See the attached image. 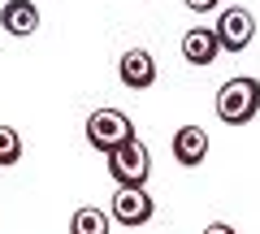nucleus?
I'll return each instance as SVG.
<instances>
[{"label":"nucleus","instance_id":"1","mask_svg":"<svg viewBox=\"0 0 260 234\" xmlns=\"http://www.w3.org/2000/svg\"><path fill=\"white\" fill-rule=\"evenodd\" d=\"M260 113V78L239 74V78H225L221 91H217V117L225 126H247L256 122Z\"/></svg>","mask_w":260,"mask_h":234},{"label":"nucleus","instance_id":"2","mask_svg":"<svg viewBox=\"0 0 260 234\" xmlns=\"http://www.w3.org/2000/svg\"><path fill=\"white\" fill-rule=\"evenodd\" d=\"M135 139V122H130L121 109H95L91 117H87V143H91L95 152H104L109 156L113 148H121V143H130Z\"/></svg>","mask_w":260,"mask_h":234},{"label":"nucleus","instance_id":"3","mask_svg":"<svg viewBox=\"0 0 260 234\" xmlns=\"http://www.w3.org/2000/svg\"><path fill=\"white\" fill-rule=\"evenodd\" d=\"M148 174H152V152L139 139H130V143H121V148L109 152V178L117 187H143Z\"/></svg>","mask_w":260,"mask_h":234},{"label":"nucleus","instance_id":"4","mask_svg":"<svg viewBox=\"0 0 260 234\" xmlns=\"http://www.w3.org/2000/svg\"><path fill=\"white\" fill-rule=\"evenodd\" d=\"M109 217L130 225V230H139V225H148L156 217V204H152V195L143 187H117L113 191V204H109Z\"/></svg>","mask_w":260,"mask_h":234},{"label":"nucleus","instance_id":"5","mask_svg":"<svg viewBox=\"0 0 260 234\" xmlns=\"http://www.w3.org/2000/svg\"><path fill=\"white\" fill-rule=\"evenodd\" d=\"M217 35H221L225 52H243V48H251V39H256V18H251L243 5H230V9H221V18H217Z\"/></svg>","mask_w":260,"mask_h":234},{"label":"nucleus","instance_id":"6","mask_svg":"<svg viewBox=\"0 0 260 234\" xmlns=\"http://www.w3.org/2000/svg\"><path fill=\"white\" fill-rule=\"evenodd\" d=\"M221 52H225V48H221L217 26H191L182 35V61H186V65H195V70H208Z\"/></svg>","mask_w":260,"mask_h":234},{"label":"nucleus","instance_id":"7","mask_svg":"<svg viewBox=\"0 0 260 234\" xmlns=\"http://www.w3.org/2000/svg\"><path fill=\"white\" fill-rule=\"evenodd\" d=\"M117 74L121 83L130 87V91H148V87H156V56L148 52V48H130V52H121L117 61Z\"/></svg>","mask_w":260,"mask_h":234},{"label":"nucleus","instance_id":"8","mask_svg":"<svg viewBox=\"0 0 260 234\" xmlns=\"http://www.w3.org/2000/svg\"><path fill=\"white\" fill-rule=\"evenodd\" d=\"M0 26H5V35H35L39 30V9H35V0H5L0 5Z\"/></svg>","mask_w":260,"mask_h":234},{"label":"nucleus","instance_id":"9","mask_svg":"<svg viewBox=\"0 0 260 234\" xmlns=\"http://www.w3.org/2000/svg\"><path fill=\"white\" fill-rule=\"evenodd\" d=\"M204 156H208V135L200 126H178L174 130V160L195 169V165H204Z\"/></svg>","mask_w":260,"mask_h":234},{"label":"nucleus","instance_id":"10","mask_svg":"<svg viewBox=\"0 0 260 234\" xmlns=\"http://www.w3.org/2000/svg\"><path fill=\"white\" fill-rule=\"evenodd\" d=\"M113 217L104 213V208H74V217H70V234H109Z\"/></svg>","mask_w":260,"mask_h":234},{"label":"nucleus","instance_id":"11","mask_svg":"<svg viewBox=\"0 0 260 234\" xmlns=\"http://www.w3.org/2000/svg\"><path fill=\"white\" fill-rule=\"evenodd\" d=\"M22 160V135L13 126H0V169H13Z\"/></svg>","mask_w":260,"mask_h":234},{"label":"nucleus","instance_id":"12","mask_svg":"<svg viewBox=\"0 0 260 234\" xmlns=\"http://www.w3.org/2000/svg\"><path fill=\"white\" fill-rule=\"evenodd\" d=\"M182 5H186L191 13H213L217 5H221V0H182Z\"/></svg>","mask_w":260,"mask_h":234},{"label":"nucleus","instance_id":"13","mask_svg":"<svg viewBox=\"0 0 260 234\" xmlns=\"http://www.w3.org/2000/svg\"><path fill=\"white\" fill-rule=\"evenodd\" d=\"M204 234H239L234 225H225V221H213V225H204Z\"/></svg>","mask_w":260,"mask_h":234}]
</instances>
